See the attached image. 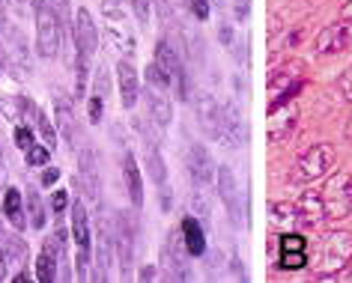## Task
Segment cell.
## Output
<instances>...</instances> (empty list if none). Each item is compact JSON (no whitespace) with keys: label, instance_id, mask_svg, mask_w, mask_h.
<instances>
[{"label":"cell","instance_id":"cell-55","mask_svg":"<svg viewBox=\"0 0 352 283\" xmlns=\"http://www.w3.org/2000/svg\"><path fill=\"white\" fill-rule=\"evenodd\" d=\"M10 24H6V0H0V30H6Z\"/></svg>","mask_w":352,"mask_h":283},{"label":"cell","instance_id":"cell-43","mask_svg":"<svg viewBox=\"0 0 352 283\" xmlns=\"http://www.w3.org/2000/svg\"><path fill=\"white\" fill-rule=\"evenodd\" d=\"M131 6H135V15L140 24L149 21V10H153V0H131Z\"/></svg>","mask_w":352,"mask_h":283},{"label":"cell","instance_id":"cell-15","mask_svg":"<svg viewBox=\"0 0 352 283\" xmlns=\"http://www.w3.org/2000/svg\"><path fill=\"white\" fill-rule=\"evenodd\" d=\"M215 179H218V194H221L227 212H230V220L239 224V191H236V179H233V170L227 164H221L215 170Z\"/></svg>","mask_w":352,"mask_h":283},{"label":"cell","instance_id":"cell-46","mask_svg":"<svg viewBox=\"0 0 352 283\" xmlns=\"http://www.w3.org/2000/svg\"><path fill=\"white\" fill-rule=\"evenodd\" d=\"M66 206H69V194L66 191H54V194H51V209H54L57 215H63Z\"/></svg>","mask_w":352,"mask_h":283},{"label":"cell","instance_id":"cell-30","mask_svg":"<svg viewBox=\"0 0 352 283\" xmlns=\"http://www.w3.org/2000/svg\"><path fill=\"white\" fill-rule=\"evenodd\" d=\"M33 128L42 135V144H45L51 152H54V149H57V126L48 120L45 111H39V117H36V122H33Z\"/></svg>","mask_w":352,"mask_h":283},{"label":"cell","instance_id":"cell-38","mask_svg":"<svg viewBox=\"0 0 352 283\" xmlns=\"http://www.w3.org/2000/svg\"><path fill=\"white\" fill-rule=\"evenodd\" d=\"M24 155H28V164L30 167H42V164H48V155H51V149L45 146V144H42V146H36V144H33L30 149H28V152H24Z\"/></svg>","mask_w":352,"mask_h":283},{"label":"cell","instance_id":"cell-57","mask_svg":"<svg viewBox=\"0 0 352 283\" xmlns=\"http://www.w3.org/2000/svg\"><path fill=\"white\" fill-rule=\"evenodd\" d=\"M6 179V158H3V146H0V182Z\"/></svg>","mask_w":352,"mask_h":283},{"label":"cell","instance_id":"cell-7","mask_svg":"<svg viewBox=\"0 0 352 283\" xmlns=\"http://www.w3.org/2000/svg\"><path fill=\"white\" fill-rule=\"evenodd\" d=\"M346 48H352V21L346 19L322 27L316 36V54H340Z\"/></svg>","mask_w":352,"mask_h":283},{"label":"cell","instance_id":"cell-26","mask_svg":"<svg viewBox=\"0 0 352 283\" xmlns=\"http://www.w3.org/2000/svg\"><path fill=\"white\" fill-rule=\"evenodd\" d=\"M24 206H28V218H30V227L33 229H42L45 227V203L36 194V188H28L24 191Z\"/></svg>","mask_w":352,"mask_h":283},{"label":"cell","instance_id":"cell-50","mask_svg":"<svg viewBox=\"0 0 352 283\" xmlns=\"http://www.w3.org/2000/svg\"><path fill=\"white\" fill-rule=\"evenodd\" d=\"M191 203H195V209L200 212V218H209V203L200 197V194H195V197H191Z\"/></svg>","mask_w":352,"mask_h":283},{"label":"cell","instance_id":"cell-42","mask_svg":"<svg viewBox=\"0 0 352 283\" xmlns=\"http://www.w3.org/2000/svg\"><path fill=\"white\" fill-rule=\"evenodd\" d=\"M87 113H90V122H102V113H104V99L99 93L90 95V104H87Z\"/></svg>","mask_w":352,"mask_h":283},{"label":"cell","instance_id":"cell-20","mask_svg":"<svg viewBox=\"0 0 352 283\" xmlns=\"http://www.w3.org/2000/svg\"><path fill=\"white\" fill-rule=\"evenodd\" d=\"M0 212H3V218L12 220L15 229H24V224H30V220H28V209H24V194L19 188H6L3 203H0Z\"/></svg>","mask_w":352,"mask_h":283},{"label":"cell","instance_id":"cell-14","mask_svg":"<svg viewBox=\"0 0 352 283\" xmlns=\"http://www.w3.org/2000/svg\"><path fill=\"white\" fill-rule=\"evenodd\" d=\"M117 84H120V102L122 108L131 111L140 99V81H138V72L129 60H120L117 63Z\"/></svg>","mask_w":352,"mask_h":283},{"label":"cell","instance_id":"cell-60","mask_svg":"<svg viewBox=\"0 0 352 283\" xmlns=\"http://www.w3.org/2000/svg\"><path fill=\"white\" fill-rule=\"evenodd\" d=\"M212 3H224V0H212Z\"/></svg>","mask_w":352,"mask_h":283},{"label":"cell","instance_id":"cell-6","mask_svg":"<svg viewBox=\"0 0 352 283\" xmlns=\"http://www.w3.org/2000/svg\"><path fill=\"white\" fill-rule=\"evenodd\" d=\"M6 36L10 39H6L3 45H6V57H10V72L15 81H24V78H30V72H33V54L28 48V39L15 27H6Z\"/></svg>","mask_w":352,"mask_h":283},{"label":"cell","instance_id":"cell-28","mask_svg":"<svg viewBox=\"0 0 352 283\" xmlns=\"http://www.w3.org/2000/svg\"><path fill=\"white\" fill-rule=\"evenodd\" d=\"M33 265H36V280L39 283H54L57 280V256L54 253L42 251Z\"/></svg>","mask_w":352,"mask_h":283},{"label":"cell","instance_id":"cell-40","mask_svg":"<svg viewBox=\"0 0 352 283\" xmlns=\"http://www.w3.org/2000/svg\"><path fill=\"white\" fill-rule=\"evenodd\" d=\"M6 10L15 15H36V0H6Z\"/></svg>","mask_w":352,"mask_h":283},{"label":"cell","instance_id":"cell-56","mask_svg":"<svg viewBox=\"0 0 352 283\" xmlns=\"http://www.w3.org/2000/svg\"><path fill=\"white\" fill-rule=\"evenodd\" d=\"M340 19L352 21V0H346V3H343V10H340Z\"/></svg>","mask_w":352,"mask_h":283},{"label":"cell","instance_id":"cell-34","mask_svg":"<svg viewBox=\"0 0 352 283\" xmlns=\"http://www.w3.org/2000/svg\"><path fill=\"white\" fill-rule=\"evenodd\" d=\"M0 113L10 122H21V95H3L0 99Z\"/></svg>","mask_w":352,"mask_h":283},{"label":"cell","instance_id":"cell-1","mask_svg":"<svg viewBox=\"0 0 352 283\" xmlns=\"http://www.w3.org/2000/svg\"><path fill=\"white\" fill-rule=\"evenodd\" d=\"M352 262V233L346 229H331L320 238V247L311 256V269L316 278H334Z\"/></svg>","mask_w":352,"mask_h":283},{"label":"cell","instance_id":"cell-49","mask_svg":"<svg viewBox=\"0 0 352 283\" xmlns=\"http://www.w3.org/2000/svg\"><path fill=\"white\" fill-rule=\"evenodd\" d=\"M218 39H221V45H233V27L230 24H221V27H218Z\"/></svg>","mask_w":352,"mask_h":283},{"label":"cell","instance_id":"cell-39","mask_svg":"<svg viewBox=\"0 0 352 283\" xmlns=\"http://www.w3.org/2000/svg\"><path fill=\"white\" fill-rule=\"evenodd\" d=\"M39 117V108H36V102L30 99V95H21V122L24 126H33Z\"/></svg>","mask_w":352,"mask_h":283},{"label":"cell","instance_id":"cell-31","mask_svg":"<svg viewBox=\"0 0 352 283\" xmlns=\"http://www.w3.org/2000/svg\"><path fill=\"white\" fill-rule=\"evenodd\" d=\"M307 265H311V256H307V251H280L278 269L298 271V269H307Z\"/></svg>","mask_w":352,"mask_h":283},{"label":"cell","instance_id":"cell-36","mask_svg":"<svg viewBox=\"0 0 352 283\" xmlns=\"http://www.w3.org/2000/svg\"><path fill=\"white\" fill-rule=\"evenodd\" d=\"M12 137H15V146L21 149V152H28V149L33 146V126H24V122H19L12 131Z\"/></svg>","mask_w":352,"mask_h":283},{"label":"cell","instance_id":"cell-2","mask_svg":"<svg viewBox=\"0 0 352 283\" xmlns=\"http://www.w3.org/2000/svg\"><path fill=\"white\" fill-rule=\"evenodd\" d=\"M325 218L329 220H343L352 212V176L346 170H338L325 179V188L320 191Z\"/></svg>","mask_w":352,"mask_h":283},{"label":"cell","instance_id":"cell-53","mask_svg":"<svg viewBox=\"0 0 352 283\" xmlns=\"http://www.w3.org/2000/svg\"><path fill=\"white\" fill-rule=\"evenodd\" d=\"M10 280V262H6V256L0 253V283Z\"/></svg>","mask_w":352,"mask_h":283},{"label":"cell","instance_id":"cell-18","mask_svg":"<svg viewBox=\"0 0 352 283\" xmlns=\"http://www.w3.org/2000/svg\"><path fill=\"white\" fill-rule=\"evenodd\" d=\"M179 233H182V242H186L191 256H204L206 253V233H204V224H200V218H195V215L182 218Z\"/></svg>","mask_w":352,"mask_h":283},{"label":"cell","instance_id":"cell-10","mask_svg":"<svg viewBox=\"0 0 352 283\" xmlns=\"http://www.w3.org/2000/svg\"><path fill=\"white\" fill-rule=\"evenodd\" d=\"M186 164H188V173H191V179H195L197 185H209L215 179V161H212V155H209V149L206 146H200V144H191L188 146V155H186Z\"/></svg>","mask_w":352,"mask_h":283},{"label":"cell","instance_id":"cell-27","mask_svg":"<svg viewBox=\"0 0 352 283\" xmlns=\"http://www.w3.org/2000/svg\"><path fill=\"white\" fill-rule=\"evenodd\" d=\"M146 170L153 176L155 185H164L167 182V164L162 152H158V144H146Z\"/></svg>","mask_w":352,"mask_h":283},{"label":"cell","instance_id":"cell-17","mask_svg":"<svg viewBox=\"0 0 352 283\" xmlns=\"http://www.w3.org/2000/svg\"><path fill=\"white\" fill-rule=\"evenodd\" d=\"M122 176H126V188L131 197V206L140 209L144 206V176H140V167L135 161V155L126 152L122 155Z\"/></svg>","mask_w":352,"mask_h":283},{"label":"cell","instance_id":"cell-59","mask_svg":"<svg viewBox=\"0 0 352 283\" xmlns=\"http://www.w3.org/2000/svg\"><path fill=\"white\" fill-rule=\"evenodd\" d=\"M69 3H72V0H57V6H60V10H63V12L69 10Z\"/></svg>","mask_w":352,"mask_h":283},{"label":"cell","instance_id":"cell-9","mask_svg":"<svg viewBox=\"0 0 352 283\" xmlns=\"http://www.w3.org/2000/svg\"><path fill=\"white\" fill-rule=\"evenodd\" d=\"M75 48L81 51V54L87 57H93V51L96 45H99V30H96V21H93V15L90 10H84V6H78V12H75Z\"/></svg>","mask_w":352,"mask_h":283},{"label":"cell","instance_id":"cell-54","mask_svg":"<svg viewBox=\"0 0 352 283\" xmlns=\"http://www.w3.org/2000/svg\"><path fill=\"white\" fill-rule=\"evenodd\" d=\"M162 209L164 212L170 209V188H164V185H162Z\"/></svg>","mask_w":352,"mask_h":283},{"label":"cell","instance_id":"cell-33","mask_svg":"<svg viewBox=\"0 0 352 283\" xmlns=\"http://www.w3.org/2000/svg\"><path fill=\"white\" fill-rule=\"evenodd\" d=\"M144 78H146V84H149V87H155V90H167V87H170V75H167L164 69L155 63V60H153V63L146 66Z\"/></svg>","mask_w":352,"mask_h":283},{"label":"cell","instance_id":"cell-23","mask_svg":"<svg viewBox=\"0 0 352 283\" xmlns=\"http://www.w3.org/2000/svg\"><path fill=\"white\" fill-rule=\"evenodd\" d=\"M104 42H108L111 51H117V54H122V57L135 54V39L129 36V30L122 27V21H117L113 27H104Z\"/></svg>","mask_w":352,"mask_h":283},{"label":"cell","instance_id":"cell-22","mask_svg":"<svg viewBox=\"0 0 352 283\" xmlns=\"http://www.w3.org/2000/svg\"><path fill=\"white\" fill-rule=\"evenodd\" d=\"M72 238L78 247H90L93 236H90V218H87V209L81 200H72Z\"/></svg>","mask_w":352,"mask_h":283},{"label":"cell","instance_id":"cell-45","mask_svg":"<svg viewBox=\"0 0 352 283\" xmlns=\"http://www.w3.org/2000/svg\"><path fill=\"white\" fill-rule=\"evenodd\" d=\"M338 87H340V93H343V99L352 102V66L338 78Z\"/></svg>","mask_w":352,"mask_h":283},{"label":"cell","instance_id":"cell-44","mask_svg":"<svg viewBox=\"0 0 352 283\" xmlns=\"http://www.w3.org/2000/svg\"><path fill=\"white\" fill-rule=\"evenodd\" d=\"M188 3H191V12H195L197 21L209 19V3H212V0H188Z\"/></svg>","mask_w":352,"mask_h":283},{"label":"cell","instance_id":"cell-25","mask_svg":"<svg viewBox=\"0 0 352 283\" xmlns=\"http://www.w3.org/2000/svg\"><path fill=\"white\" fill-rule=\"evenodd\" d=\"M269 218H272V224H278L280 229H296L298 227V209H296V203H272L269 206Z\"/></svg>","mask_w":352,"mask_h":283},{"label":"cell","instance_id":"cell-41","mask_svg":"<svg viewBox=\"0 0 352 283\" xmlns=\"http://www.w3.org/2000/svg\"><path fill=\"white\" fill-rule=\"evenodd\" d=\"M93 93H99L102 99H108V93H111V81H108V72H104V66H96V81H93Z\"/></svg>","mask_w":352,"mask_h":283},{"label":"cell","instance_id":"cell-11","mask_svg":"<svg viewBox=\"0 0 352 283\" xmlns=\"http://www.w3.org/2000/svg\"><path fill=\"white\" fill-rule=\"evenodd\" d=\"M197 126L206 137H212V140L221 137V104L206 93L197 99Z\"/></svg>","mask_w":352,"mask_h":283},{"label":"cell","instance_id":"cell-8","mask_svg":"<svg viewBox=\"0 0 352 283\" xmlns=\"http://www.w3.org/2000/svg\"><path fill=\"white\" fill-rule=\"evenodd\" d=\"M245 137H248V128H245L239 108H236L233 102L221 104V137L218 140L236 149V146H245Z\"/></svg>","mask_w":352,"mask_h":283},{"label":"cell","instance_id":"cell-52","mask_svg":"<svg viewBox=\"0 0 352 283\" xmlns=\"http://www.w3.org/2000/svg\"><path fill=\"white\" fill-rule=\"evenodd\" d=\"M140 280H155L158 278V271H155V265H144V269H140V274H138Z\"/></svg>","mask_w":352,"mask_h":283},{"label":"cell","instance_id":"cell-5","mask_svg":"<svg viewBox=\"0 0 352 283\" xmlns=\"http://www.w3.org/2000/svg\"><path fill=\"white\" fill-rule=\"evenodd\" d=\"M135 238H138V218H135V209H122L120 215H117V229H113V256H117L122 274L131 271Z\"/></svg>","mask_w":352,"mask_h":283},{"label":"cell","instance_id":"cell-13","mask_svg":"<svg viewBox=\"0 0 352 283\" xmlns=\"http://www.w3.org/2000/svg\"><path fill=\"white\" fill-rule=\"evenodd\" d=\"M296 209H298V224L302 227H320L325 218V206H322V197L320 191H302L296 200Z\"/></svg>","mask_w":352,"mask_h":283},{"label":"cell","instance_id":"cell-19","mask_svg":"<svg viewBox=\"0 0 352 283\" xmlns=\"http://www.w3.org/2000/svg\"><path fill=\"white\" fill-rule=\"evenodd\" d=\"M293 122H296V108L289 102L269 108V140H280L293 128Z\"/></svg>","mask_w":352,"mask_h":283},{"label":"cell","instance_id":"cell-51","mask_svg":"<svg viewBox=\"0 0 352 283\" xmlns=\"http://www.w3.org/2000/svg\"><path fill=\"white\" fill-rule=\"evenodd\" d=\"M6 72H10V57H6V45H3V39H0V78Z\"/></svg>","mask_w":352,"mask_h":283},{"label":"cell","instance_id":"cell-12","mask_svg":"<svg viewBox=\"0 0 352 283\" xmlns=\"http://www.w3.org/2000/svg\"><path fill=\"white\" fill-rule=\"evenodd\" d=\"M81 173H78V179L75 185L84 191V197L87 200H93V203H99V194H102V182H99V170H96V155L90 152V149H84L81 152Z\"/></svg>","mask_w":352,"mask_h":283},{"label":"cell","instance_id":"cell-35","mask_svg":"<svg viewBox=\"0 0 352 283\" xmlns=\"http://www.w3.org/2000/svg\"><path fill=\"white\" fill-rule=\"evenodd\" d=\"M280 251H307V238L298 236L296 229H287V233L280 236Z\"/></svg>","mask_w":352,"mask_h":283},{"label":"cell","instance_id":"cell-47","mask_svg":"<svg viewBox=\"0 0 352 283\" xmlns=\"http://www.w3.org/2000/svg\"><path fill=\"white\" fill-rule=\"evenodd\" d=\"M233 12H236V19L245 21L248 19V12H251V0H233Z\"/></svg>","mask_w":352,"mask_h":283},{"label":"cell","instance_id":"cell-24","mask_svg":"<svg viewBox=\"0 0 352 283\" xmlns=\"http://www.w3.org/2000/svg\"><path fill=\"white\" fill-rule=\"evenodd\" d=\"M0 253L6 256V262L21 269L28 265V242H21L19 236H0Z\"/></svg>","mask_w":352,"mask_h":283},{"label":"cell","instance_id":"cell-37","mask_svg":"<svg viewBox=\"0 0 352 283\" xmlns=\"http://www.w3.org/2000/svg\"><path fill=\"white\" fill-rule=\"evenodd\" d=\"M90 247H78V256H75V271H78V280H90Z\"/></svg>","mask_w":352,"mask_h":283},{"label":"cell","instance_id":"cell-48","mask_svg":"<svg viewBox=\"0 0 352 283\" xmlns=\"http://www.w3.org/2000/svg\"><path fill=\"white\" fill-rule=\"evenodd\" d=\"M57 179H60V170L57 167H48V170H42V185H45V188H51V185H57Z\"/></svg>","mask_w":352,"mask_h":283},{"label":"cell","instance_id":"cell-21","mask_svg":"<svg viewBox=\"0 0 352 283\" xmlns=\"http://www.w3.org/2000/svg\"><path fill=\"white\" fill-rule=\"evenodd\" d=\"M54 126L57 131L63 135L69 144L78 137V126H75V111H72V104L66 102V95H57V102H54Z\"/></svg>","mask_w":352,"mask_h":283},{"label":"cell","instance_id":"cell-58","mask_svg":"<svg viewBox=\"0 0 352 283\" xmlns=\"http://www.w3.org/2000/svg\"><path fill=\"white\" fill-rule=\"evenodd\" d=\"M233 271H236V278L245 280V271H242V262L239 260H233Z\"/></svg>","mask_w":352,"mask_h":283},{"label":"cell","instance_id":"cell-3","mask_svg":"<svg viewBox=\"0 0 352 283\" xmlns=\"http://www.w3.org/2000/svg\"><path fill=\"white\" fill-rule=\"evenodd\" d=\"M331 167H334V146L331 144H314L296 161L293 173H289V179H293L296 185H307V182L322 179V176L331 170Z\"/></svg>","mask_w":352,"mask_h":283},{"label":"cell","instance_id":"cell-16","mask_svg":"<svg viewBox=\"0 0 352 283\" xmlns=\"http://www.w3.org/2000/svg\"><path fill=\"white\" fill-rule=\"evenodd\" d=\"M144 99H146V108H149V117H153V122L158 128H167L173 120V104L170 99L164 95V90H155V87H149V90H144Z\"/></svg>","mask_w":352,"mask_h":283},{"label":"cell","instance_id":"cell-29","mask_svg":"<svg viewBox=\"0 0 352 283\" xmlns=\"http://www.w3.org/2000/svg\"><path fill=\"white\" fill-rule=\"evenodd\" d=\"M90 63H93V57L81 54V51L75 54V99H81V95L87 93V78H90Z\"/></svg>","mask_w":352,"mask_h":283},{"label":"cell","instance_id":"cell-4","mask_svg":"<svg viewBox=\"0 0 352 283\" xmlns=\"http://www.w3.org/2000/svg\"><path fill=\"white\" fill-rule=\"evenodd\" d=\"M60 51V19L48 0H36V54L54 60Z\"/></svg>","mask_w":352,"mask_h":283},{"label":"cell","instance_id":"cell-32","mask_svg":"<svg viewBox=\"0 0 352 283\" xmlns=\"http://www.w3.org/2000/svg\"><path fill=\"white\" fill-rule=\"evenodd\" d=\"M66 242H69V233H66L63 227H60L54 236H48L45 242H42V251H48V253H54V256H60V260H63V256H66Z\"/></svg>","mask_w":352,"mask_h":283}]
</instances>
